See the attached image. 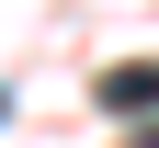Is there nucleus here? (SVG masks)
I'll return each instance as SVG.
<instances>
[{"label":"nucleus","mask_w":159,"mask_h":148,"mask_svg":"<svg viewBox=\"0 0 159 148\" xmlns=\"http://www.w3.org/2000/svg\"><path fill=\"white\" fill-rule=\"evenodd\" d=\"M102 103L114 114H159V69H102Z\"/></svg>","instance_id":"nucleus-1"},{"label":"nucleus","mask_w":159,"mask_h":148,"mask_svg":"<svg viewBox=\"0 0 159 148\" xmlns=\"http://www.w3.org/2000/svg\"><path fill=\"white\" fill-rule=\"evenodd\" d=\"M148 148H159V125H148Z\"/></svg>","instance_id":"nucleus-2"}]
</instances>
